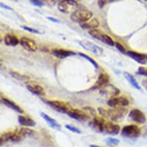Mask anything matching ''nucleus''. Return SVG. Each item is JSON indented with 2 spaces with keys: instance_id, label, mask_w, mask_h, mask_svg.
<instances>
[{
  "instance_id": "f257e3e1",
  "label": "nucleus",
  "mask_w": 147,
  "mask_h": 147,
  "mask_svg": "<svg viewBox=\"0 0 147 147\" xmlns=\"http://www.w3.org/2000/svg\"><path fill=\"white\" fill-rule=\"evenodd\" d=\"M98 112L102 118L109 119L110 120L117 122L119 120H121L126 116V114L128 113V109L125 107H116V108H112L109 109L99 108Z\"/></svg>"
},
{
  "instance_id": "f03ea898",
  "label": "nucleus",
  "mask_w": 147,
  "mask_h": 147,
  "mask_svg": "<svg viewBox=\"0 0 147 147\" xmlns=\"http://www.w3.org/2000/svg\"><path fill=\"white\" fill-rule=\"evenodd\" d=\"M93 14L90 10L85 9V8H78L75 12H72L70 18L71 20L80 25L88 22L91 20Z\"/></svg>"
},
{
  "instance_id": "7ed1b4c3",
  "label": "nucleus",
  "mask_w": 147,
  "mask_h": 147,
  "mask_svg": "<svg viewBox=\"0 0 147 147\" xmlns=\"http://www.w3.org/2000/svg\"><path fill=\"white\" fill-rule=\"evenodd\" d=\"M89 34L90 36L94 38V39L101 41L102 42L110 46H115V42L113 41V39H112L110 36H109L107 34H106L103 32L100 31L99 29H92V30H89Z\"/></svg>"
},
{
  "instance_id": "20e7f679",
  "label": "nucleus",
  "mask_w": 147,
  "mask_h": 147,
  "mask_svg": "<svg viewBox=\"0 0 147 147\" xmlns=\"http://www.w3.org/2000/svg\"><path fill=\"white\" fill-rule=\"evenodd\" d=\"M141 134V129L139 126L134 124L125 125L121 130V135L123 137L134 139L139 137Z\"/></svg>"
},
{
  "instance_id": "39448f33",
  "label": "nucleus",
  "mask_w": 147,
  "mask_h": 147,
  "mask_svg": "<svg viewBox=\"0 0 147 147\" xmlns=\"http://www.w3.org/2000/svg\"><path fill=\"white\" fill-rule=\"evenodd\" d=\"M79 8L76 0H61L58 4V9L63 13L74 12Z\"/></svg>"
},
{
  "instance_id": "423d86ee",
  "label": "nucleus",
  "mask_w": 147,
  "mask_h": 147,
  "mask_svg": "<svg viewBox=\"0 0 147 147\" xmlns=\"http://www.w3.org/2000/svg\"><path fill=\"white\" fill-rule=\"evenodd\" d=\"M46 103L50 106L51 108H53L54 110L62 113H66L72 110V108L69 105V104L63 102L62 101H58V100H47Z\"/></svg>"
},
{
  "instance_id": "0eeeda50",
  "label": "nucleus",
  "mask_w": 147,
  "mask_h": 147,
  "mask_svg": "<svg viewBox=\"0 0 147 147\" xmlns=\"http://www.w3.org/2000/svg\"><path fill=\"white\" fill-rule=\"evenodd\" d=\"M79 44L85 50L88 51L89 53H93V54L97 55V56H101L102 54L103 53V49L101 47H99V46H97L93 42H91L88 41V40L80 41Z\"/></svg>"
},
{
  "instance_id": "6e6552de",
  "label": "nucleus",
  "mask_w": 147,
  "mask_h": 147,
  "mask_svg": "<svg viewBox=\"0 0 147 147\" xmlns=\"http://www.w3.org/2000/svg\"><path fill=\"white\" fill-rule=\"evenodd\" d=\"M99 92H100V94L104 96L107 97L109 99H111V98L117 96L119 94L120 91L117 87H116L113 85L107 84L99 89Z\"/></svg>"
},
{
  "instance_id": "1a4fd4ad",
  "label": "nucleus",
  "mask_w": 147,
  "mask_h": 147,
  "mask_svg": "<svg viewBox=\"0 0 147 147\" xmlns=\"http://www.w3.org/2000/svg\"><path fill=\"white\" fill-rule=\"evenodd\" d=\"M107 105L112 108L116 107H125L129 105V102L124 96H116L109 99Z\"/></svg>"
},
{
  "instance_id": "9d476101",
  "label": "nucleus",
  "mask_w": 147,
  "mask_h": 147,
  "mask_svg": "<svg viewBox=\"0 0 147 147\" xmlns=\"http://www.w3.org/2000/svg\"><path fill=\"white\" fill-rule=\"evenodd\" d=\"M23 140V138L20 136L18 133L14 131V132H7V133H3L1 135V145H3L4 142H20Z\"/></svg>"
},
{
  "instance_id": "9b49d317",
  "label": "nucleus",
  "mask_w": 147,
  "mask_h": 147,
  "mask_svg": "<svg viewBox=\"0 0 147 147\" xmlns=\"http://www.w3.org/2000/svg\"><path fill=\"white\" fill-rule=\"evenodd\" d=\"M129 117L135 123L138 124H143L146 123V116L140 109H132L129 113Z\"/></svg>"
},
{
  "instance_id": "f8f14e48",
  "label": "nucleus",
  "mask_w": 147,
  "mask_h": 147,
  "mask_svg": "<svg viewBox=\"0 0 147 147\" xmlns=\"http://www.w3.org/2000/svg\"><path fill=\"white\" fill-rule=\"evenodd\" d=\"M106 120L102 117H98L96 116L92 119L90 123H89V126L97 133H103L104 124Z\"/></svg>"
},
{
  "instance_id": "ddd939ff",
  "label": "nucleus",
  "mask_w": 147,
  "mask_h": 147,
  "mask_svg": "<svg viewBox=\"0 0 147 147\" xmlns=\"http://www.w3.org/2000/svg\"><path fill=\"white\" fill-rule=\"evenodd\" d=\"M68 115L71 118L74 119L76 120L80 121V122H85L89 119V116L83 110L76 109H72V110H70L68 113Z\"/></svg>"
},
{
  "instance_id": "4468645a",
  "label": "nucleus",
  "mask_w": 147,
  "mask_h": 147,
  "mask_svg": "<svg viewBox=\"0 0 147 147\" xmlns=\"http://www.w3.org/2000/svg\"><path fill=\"white\" fill-rule=\"evenodd\" d=\"M120 126L116 123H112V122H105L103 128V133L109 135H117L120 132Z\"/></svg>"
},
{
  "instance_id": "2eb2a0df",
  "label": "nucleus",
  "mask_w": 147,
  "mask_h": 147,
  "mask_svg": "<svg viewBox=\"0 0 147 147\" xmlns=\"http://www.w3.org/2000/svg\"><path fill=\"white\" fill-rule=\"evenodd\" d=\"M20 45L27 51L36 52L37 50V46L34 40L27 37H22L20 39Z\"/></svg>"
},
{
  "instance_id": "dca6fc26",
  "label": "nucleus",
  "mask_w": 147,
  "mask_h": 147,
  "mask_svg": "<svg viewBox=\"0 0 147 147\" xmlns=\"http://www.w3.org/2000/svg\"><path fill=\"white\" fill-rule=\"evenodd\" d=\"M109 76L108 74L106 72H102L99 76L96 82L92 86V89H100L103 86L109 84Z\"/></svg>"
},
{
  "instance_id": "f3484780",
  "label": "nucleus",
  "mask_w": 147,
  "mask_h": 147,
  "mask_svg": "<svg viewBox=\"0 0 147 147\" xmlns=\"http://www.w3.org/2000/svg\"><path fill=\"white\" fill-rule=\"evenodd\" d=\"M52 54L59 59H65L69 56H75L76 53L70 50H66L63 49H55L52 51Z\"/></svg>"
},
{
  "instance_id": "a211bd4d",
  "label": "nucleus",
  "mask_w": 147,
  "mask_h": 147,
  "mask_svg": "<svg viewBox=\"0 0 147 147\" xmlns=\"http://www.w3.org/2000/svg\"><path fill=\"white\" fill-rule=\"evenodd\" d=\"M127 56H129L130 58L136 62V63H140V64H145L147 60V56L145 54H142V53H139L135 51H127Z\"/></svg>"
},
{
  "instance_id": "6ab92c4d",
  "label": "nucleus",
  "mask_w": 147,
  "mask_h": 147,
  "mask_svg": "<svg viewBox=\"0 0 147 147\" xmlns=\"http://www.w3.org/2000/svg\"><path fill=\"white\" fill-rule=\"evenodd\" d=\"M26 88L29 92H31L32 94L37 95V96H45V94H46L45 89H44L41 86H39V85L38 84L29 83V84H27Z\"/></svg>"
},
{
  "instance_id": "aec40b11",
  "label": "nucleus",
  "mask_w": 147,
  "mask_h": 147,
  "mask_svg": "<svg viewBox=\"0 0 147 147\" xmlns=\"http://www.w3.org/2000/svg\"><path fill=\"white\" fill-rule=\"evenodd\" d=\"M40 115H41V116L43 118L44 120L46 121L47 124L50 127H52L54 129H56V130H61V125L59 124L58 122L56 119H54L52 117H50V116L45 113H41Z\"/></svg>"
},
{
  "instance_id": "412c9836",
  "label": "nucleus",
  "mask_w": 147,
  "mask_h": 147,
  "mask_svg": "<svg viewBox=\"0 0 147 147\" xmlns=\"http://www.w3.org/2000/svg\"><path fill=\"white\" fill-rule=\"evenodd\" d=\"M4 42L6 46H16L20 44V39L17 38V36L14 34L8 33L4 37Z\"/></svg>"
},
{
  "instance_id": "4be33fe9",
  "label": "nucleus",
  "mask_w": 147,
  "mask_h": 147,
  "mask_svg": "<svg viewBox=\"0 0 147 147\" xmlns=\"http://www.w3.org/2000/svg\"><path fill=\"white\" fill-rule=\"evenodd\" d=\"M1 102L3 105H5V106H7L9 109H12V110H14V111L17 112L19 113H23V112H24L20 106H18L16 103H15L14 102L8 99L7 98H2L1 99Z\"/></svg>"
},
{
  "instance_id": "5701e85b",
  "label": "nucleus",
  "mask_w": 147,
  "mask_h": 147,
  "mask_svg": "<svg viewBox=\"0 0 147 147\" xmlns=\"http://www.w3.org/2000/svg\"><path fill=\"white\" fill-rule=\"evenodd\" d=\"M18 121L20 125L26 127H33L36 125V122L30 117L26 116H19Z\"/></svg>"
},
{
  "instance_id": "b1692460",
  "label": "nucleus",
  "mask_w": 147,
  "mask_h": 147,
  "mask_svg": "<svg viewBox=\"0 0 147 147\" xmlns=\"http://www.w3.org/2000/svg\"><path fill=\"white\" fill-rule=\"evenodd\" d=\"M80 26L83 29H88L89 31V30H92V29H96L99 26V22L97 19L93 18L88 22L81 24Z\"/></svg>"
},
{
  "instance_id": "393cba45",
  "label": "nucleus",
  "mask_w": 147,
  "mask_h": 147,
  "mask_svg": "<svg viewBox=\"0 0 147 147\" xmlns=\"http://www.w3.org/2000/svg\"><path fill=\"white\" fill-rule=\"evenodd\" d=\"M123 75H124L125 79L127 80L128 82L130 83L132 86L134 87V88L137 89V90H140V91L142 90L141 86H140V84L138 83V82L136 81V80L134 78V76H133V75H131L130 73H129V72H124V73H123Z\"/></svg>"
},
{
  "instance_id": "a878e982",
  "label": "nucleus",
  "mask_w": 147,
  "mask_h": 147,
  "mask_svg": "<svg viewBox=\"0 0 147 147\" xmlns=\"http://www.w3.org/2000/svg\"><path fill=\"white\" fill-rule=\"evenodd\" d=\"M16 132L20 136H21L23 139L26 136H31L33 134V130L31 129H28V128H20L19 129H16Z\"/></svg>"
},
{
  "instance_id": "bb28decb",
  "label": "nucleus",
  "mask_w": 147,
  "mask_h": 147,
  "mask_svg": "<svg viewBox=\"0 0 147 147\" xmlns=\"http://www.w3.org/2000/svg\"><path fill=\"white\" fill-rule=\"evenodd\" d=\"M10 75L12 76V77L16 79V80H20V81H24V80H30L29 76L26 75H23V74H21L20 72H10Z\"/></svg>"
},
{
  "instance_id": "cd10ccee",
  "label": "nucleus",
  "mask_w": 147,
  "mask_h": 147,
  "mask_svg": "<svg viewBox=\"0 0 147 147\" xmlns=\"http://www.w3.org/2000/svg\"><path fill=\"white\" fill-rule=\"evenodd\" d=\"M78 55L80 56H82V57H83V58L86 59H87L89 63H91L93 65V66H94L96 69H99V65H98V63H97L92 58H90L89 56H88L87 55H86V54H84V53H78Z\"/></svg>"
},
{
  "instance_id": "c85d7f7f",
  "label": "nucleus",
  "mask_w": 147,
  "mask_h": 147,
  "mask_svg": "<svg viewBox=\"0 0 147 147\" xmlns=\"http://www.w3.org/2000/svg\"><path fill=\"white\" fill-rule=\"evenodd\" d=\"M82 110H83L89 117L92 116V117L94 118V117L96 116V110H95L94 109L92 108V107H84V108L82 109Z\"/></svg>"
},
{
  "instance_id": "c756f323",
  "label": "nucleus",
  "mask_w": 147,
  "mask_h": 147,
  "mask_svg": "<svg viewBox=\"0 0 147 147\" xmlns=\"http://www.w3.org/2000/svg\"><path fill=\"white\" fill-rule=\"evenodd\" d=\"M105 142L108 146H115V145H118L119 143V140L118 139H116V138L109 137L105 140Z\"/></svg>"
},
{
  "instance_id": "7c9ffc66",
  "label": "nucleus",
  "mask_w": 147,
  "mask_h": 147,
  "mask_svg": "<svg viewBox=\"0 0 147 147\" xmlns=\"http://www.w3.org/2000/svg\"><path fill=\"white\" fill-rule=\"evenodd\" d=\"M65 127L68 130L71 131V132H72V133H77V134H80V133H81V131H80V129H78V128H76V126H74V125L67 124V125H65Z\"/></svg>"
},
{
  "instance_id": "2f4dec72",
  "label": "nucleus",
  "mask_w": 147,
  "mask_h": 147,
  "mask_svg": "<svg viewBox=\"0 0 147 147\" xmlns=\"http://www.w3.org/2000/svg\"><path fill=\"white\" fill-rule=\"evenodd\" d=\"M21 27H22V29H24V30H26V31L29 32H32V33H34V34H41L42 33L41 32L39 31L38 29H33V28H31V27L26 26H22Z\"/></svg>"
},
{
  "instance_id": "473e14b6",
  "label": "nucleus",
  "mask_w": 147,
  "mask_h": 147,
  "mask_svg": "<svg viewBox=\"0 0 147 147\" xmlns=\"http://www.w3.org/2000/svg\"><path fill=\"white\" fill-rule=\"evenodd\" d=\"M137 74L140 76H143L147 77V68L144 67V66H140L139 67L137 70Z\"/></svg>"
},
{
  "instance_id": "72a5a7b5",
  "label": "nucleus",
  "mask_w": 147,
  "mask_h": 147,
  "mask_svg": "<svg viewBox=\"0 0 147 147\" xmlns=\"http://www.w3.org/2000/svg\"><path fill=\"white\" fill-rule=\"evenodd\" d=\"M115 46L116 47V49H118L119 52H121L122 53H123V54H127V51L125 50V47L123 46H122L121 44H119V42H115Z\"/></svg>"
},
{
  "instance_id": "f704fd0d",
  "label": "nucleus",
  "mask_w": 147,
  "mask_h": 147,
  "mask_svg": "<svg viewBox=\"0 0 147 147\" xmlns=\"http://www.w3.org/2000/svg\"><path fill=\"white\" fill-rule=\"evenodd\" d=\"M30 2H31L34 5H36V6H39V7H42V6H43V3L42 2V1H39V0H30Z\"/></svg>"
},
{
  "instance_id": "c9c22d12",
  "label": "nucleus",
  "mask_w": 147,
  "mask_h": 147,
  "mask_svg": "<svg viewBox=\"0 0 147 147\" xmlns=\"http://www.w3.org/2000/svg\"><path fill=\"white\" fill-rule=\"evenodd\" d=\"M47 20H49V21H51V22H55V23H59V22H60L59 20L56 19V18H53V17H50V16L47 17Z\"/></svg>"
},
{
  "instance_id": "e433bc0d",
  "label": "nucleus",
  "mask_w": 147,
  "mask_h": 147,
  "mask_svg": "<svg viewBox=\"0 0 147 147\" xmlns=\"http://www.w3.org/2000/svg\"><path fill=\"white\" fill-rule=\"evenodd\" d=\"M98 4H99V7L102 8L104 5H105L106 3H105V1H104V0H99V1H98Z\"/></svg>"
},
{
  "instance_id": "4c0bfd02",
  "label": "nucleus",
  "mask_w": 147,
  "mask_h": 147,
  "mask_svg": "<svg viewBox=\"0 0 147 147\" xmlns=\"http://www.w3.org/2000/svg\"><path fill=\"white\" fill-rule=\"evenodd\" d=\"M1 6L3 8H4V9H8V10H12V9L11 7H9L8 5H6L5 4H4V3H1Z\"/></svg>"
},
{
  "instance_id": "58836bf2",
  "label": "nucleus",
  "mask_w": 147,
  "mask_h": 147,
  "mask_svg": "<svg viewBox=\"0 0 147 147\" xmlns=\"http://www.w3.org/2000/svg\"><path fill=\"white\" fill-rule=\"evenodd\" d=\"M105 1V3H111V2H113V1H116V0H104Z\"/></svg>"
},
{
  "instance_id": "ea45409f",
  "label": "nucleus",
  "mask_w": 147,
  "mask_h": 147,
  "mask_svg": "<svg viewBox=\"0 0 147 147\" xmlns=\"http://www.w3.org/2000/svg\"><path fill=\"white\" fill-rule=\"evenodd\" d=\"M89 147H100V146H96V145H90V146Z\"/></svg>"
},
{
  "instance_id": "a19ab883",
  "label": "nucleus",
  "mask_w": 147,
  "mask_h": 147,
  "mask_svg": "<svg viewBox=\"0 0 147 147\" xmlns=\"http://www.w3.org/2000/svg\"><path fill=\"white\" fill-rule=\"evenodd\" d=\"M39 1H45V0H39Z\"/></svg>"
},
{
  "instance_id": "79ce46f5",
  "label": "nucleus",
  "mask_w": 147,
  "mask_h": 147,
  "mask_svg": "<svg viewBox=\"0 0 147 147\" xmlns=\"http://www.w3.org/2000/svg\"><path fill=\"white\" fill-rule=\"evenodd\" d=\"M143 1H146V2H147V0H143Z\"/></svg>"
}]
</instances>
